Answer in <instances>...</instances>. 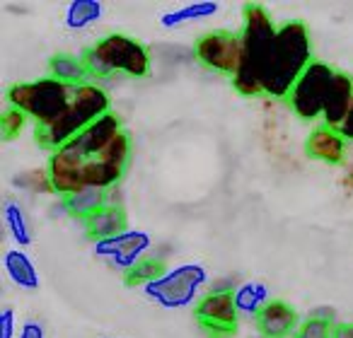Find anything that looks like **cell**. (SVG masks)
Masks as SVG:
<instances>
[{"instance_id": "1", "label": "cell", "mask_w": 353, "mask_h": 338, "mask_svg": "<svg viewBox=\"0 0 353 338\" xmlns=\"http://www.w3.org/2000/svg\"><path fill=\"white\" fill-rule=\"evenodd\" d=\"M131 157V138L112 112L88 131L51 152L46 165L54 191L61 198L78 189L119 187Z\"/></svg>"}, {"instance_id": "2", "label": "cell", "mask_w": 353, "mask_h": 338, "mask_svg": "<svg viewBox=\"0 0 353 338\" xmlns=\"http://www.w3.org/2000/svg\"><path fill=\"white\" fill-rule=\"evenodd\" d=\"M312 61V41L305 22L293 20L281 25L261 78V94L271 99H288Z\"/></svg>"}, {"instance_id": "3", "label": "cell", "mask_w": 353, "mask_h": 338, "mask_svg": "<svg viewBox=\"0 0 353 338\" xmlns=\"http://www.w3.org/2000/svg\"><path fill=\"white\" fill-rule=\"evenodd\" d=\"M279 27L274 25L269 10L261 6L245 8V22H242L240 41H242V61L240 70L232 78V87L245 97L261 94V78H264L266 61L274 49Z\"/></svg>"}, {"instance_id": "4", "label": "cell", "mask_w": 353, "mask_h": 338, "mask_svg": "<svg viewBox=\"0 0 353 338\" xmlns=\"http://www.w3.org/2000/svg\"><path fill=\"white\" fill-rule=\"evenodd\" d=\"M109 114V97L97 83H85L75 87L73 102L68 104L63 114L54 123L44 128H37V140L49 150H59L65 142L78 138L88 131L94 121Z\"/></svg>"}, {"instance_id": "5", "label": "cell", "mask_w": 353, "mask_h": 338, "mask_svg": "<svg viewBox=\"0 0 353 338\" xmlns=\"http://www.w3.org/2000/svg\"><path fill=\"white\" fill-rule=\"evenodd\" d=\"M85 65L92 78L128 75L145 78L150 73V54L141 41L126 34H107L85 51Z\"/></svg>"}, {"instance_id": "6", "label": "cell", "mask_w": 353, "mask_h": 338, "mask_svg": "<svg viewBox=\"0 0 353 338\" xmlns=\"http://www.w3.org/2000/svg\"><path fill=\"white\" fill-rule=\"evenodd\" d=\"M75 87L59 83L56 78H39L32 83H20L12 85L8 89L6 99L8 107L22 112L27 118L37 123V128H44L49 123H54L61 114L68 109V104L73 102Z\"/></svg>"}, {"instance_id": "7", "label": "cell", "mask_w": 353, "mask_h": 338, "mask_svg": "<svg viewBox=\"0 0 353 338\" xmlns=\"http://www.w3.org/2000/svg\"><path fill=\"white\" fill-rule=\"evenodd\" d=\"M203 285H208V271L201 264H182L167 268L157 280L143 288L148 299L165 309H184L199 302Z\"/></svg>"}, {"instance_id": "8", "label": "cell", "mask_w": 353, "mask_h": 338, "mask_svg": "<svg viewBox=\"0 0 353 338\" xmlns=\"http://www.w3.org/2000/svg\"><path fill=\"white\" fill-rule=\"evenodd\" d=\"M334 75H336V70L332 65L322 63V61H312L307 65V70L300 75V80L295 83L293 92L288 97V104L303 121L322 118Z\"/></svg>"}, {"instance_id": "9", "label": "cell", "mask_w": 353, "mask_h": 338, "mask_svg": "<svg viewBox=\"0 0 353 338\" xmlns=\"http://www.w3.org/2000/svg\"><path fill=\"white\" fill-rule=\"evenodd\" d=\"M152 249V237L143 230H126L117 237L94 242V254L107 261L112 268L131 273Z\"/></svg>"}, {"instance_id": "10", "label": "cell", "mask_w": 353, "mask_h": 338, "mask_svg": "<svg viewBox=\"0 0 353 338\" xmlns=\"http://www.w3.org/2000/svg\"><path fill=\"white\" fill-rule=\"evenodd\" d=\"M194 56L206 68L235 78L242 61L240 34H235V32H208L196 41Z\"/></svg>"}, {"instance_id": "11", "label": "cell", "mask_w": 353, "mask_h": 338, "mask_svg": "<svg viewBox=\"0 0 353 338\" xmlns=\"http://www.w3.org/2000/svg\"><path fill=\"white\" fill-rule=\"evenodd\" d=\"M194 314H196V321L201 324L203 331H208L216 338L235 331L237 317H240L232 293H206L196 302Z\"/></svg>"}, {"instance_id": "12", "label": "cell", "mask_w": 353, "mask_h": 338, "mask_svg": "<svg viewBox=\"0 0 353 338\" xmlns=\"http://www.w3.org/2000/svg\"><path fill=\"white\" fill-rule=\"evenodd\" d=\"M256 328L264 338H293L300 321L298 312L283 299H271L259 314H256Z\"/></svg>"}, {"instance_id": "13", "label": "cell", "mask_w": 353, "mask_h": 338, "mask_svg": "<svg viewBox=\"0 0 353 338\" xmlns=\"http://www.w3.org/2000/svg\"><path fill=\"white\" fill-rule=\"evenodd\" d=\"M351 109H353V78L336 70L327 94V104H324L322 123L329 128H341L346 123Z\"/></svg>"}, {"instance_id": "14", "label": "cell", "mask_w": 353, "mask_h": 338, "mask_svg": "<svg viewBox=\"0 0 353 338\" xmlns=\"http://www.w3.org/2000/svg\"><path fill=\"white\" fill-rule=\"evenodd\" d=\"M346 145L348 140L341 136L339 128H329V126H317L312 133L307 136L305 142V152H307L312 160L327 162V165H339L346 155Z\"/></svg>"}, {"instance_id": "15", "label": "cell", "mask_w": 353, "mask_h": 338, "mask_svg": "<svg viewBox=\"0 0 353 338\" xmlns=\"http://www.w3.org/2000/svg\"><path fill=\"white\" fill-rule=\"evenodd\" d=\"M63 206L68 215L85 222V220H90L94 213H99L102 208L109 206V189H94V187L78 189V191L63 196Z\"/></svg>"}, {"instance_id": "16", "label": "cell", "mask_w": 353, "mask_h": 338, "mask_svg": "<svg viewBox=\"0 0 353 338\" xmlns=\"http://www.w3.org/2000/svg\"><path fill=\"white\" fill-rule=\"evenodd\" d=\"M126 230H128L126 227V213H123L121 206H107L99 213H94L90 220H85V232H88V237L94 242L117 237Z\"/></svg>"}, {"instance_id": "17", "label": "cell", "mask_w": 353, "mask_h": 338, "mask_svg": "<svg viewBox=\"0 0 353 338\" xmlns=\"http://www.w3.org/2000/svg\"><path fill=\"white\" fill-rule=\"evenodd\" d=\"M6 271L10 280L22 290H37L39 288V273H37L34 261L22 249H8L6 251Z\"/></svg>"}, {"instance_id": "18", "label": "cell", "mask_w": 353, "mask_h": 338, "mask_svg": "<svg viewBox=\"0 0 353 338\" xmlns=\"http://www.w3.org/2000/svg\"><path fill=\"white\" fill-rule=\"evenodd\" d=\"M51 78H56L59 83L70 85V87H80V85L90 83V70L85 65L83 56H70V54H56L49 63Z\"/></svg>"}, {"instance_id": "19", "label": "cell", "mask_w": 353, "mask_h": 338, "mask_svg": "<svg viewBox=\"0 0 353 338\" xmlns=\"http://www.w3.org/2000/svg\"><path fill=\"white\" fill-rule=\"evenodd\" d=\"M232 299H235V307L240 314H247V317H254L271 302L269 288L264 283H256V280H250V283L237 285V290L232 293Z\"/></svg>"}, {"instance_id": "20", "label": "cell", "mask_w": 353, "mask_h": 338, "mask_svg": "<svg viewBox=\"0 0 353 338\" xmlns=\"http://www.w3.org/2000/svg\"><path fill=\"white\" fill-rule=\"evenodd\" d=\"M221 10L218 3L213 0H201V3H192V6H184V8H176L172 12H165L160 17V25L165 30H174V27H182L189 25V22H199V20H206V17H213L216 12Z\"/></svg>"}, {"instance_id": "21", "label": "cell", "mask_w": 353, "mask_h": 338, "mask_svg": "<svg viewBox=\"0 0 353 338\" xmlns=\"http://www.w3.org/2000/svg\"><path fill=\"white\" fill-rule=\"evenodd\" d=\"M3 218H6V227H8V232H10L12 242L17 244V249L30 246L32 230H30V222H27V215H25V211H22L20 203L8 201L6 208H3Z\"/></svg>"}, {"instance_id": "22", "label": "cell", "mask_w": 353, "mask_h": 338, "mask_svg": "<svg viewBox=\"0 0 353 338\" xmlns=\"http://www.w3.org/2000/svg\"><path fill=\"white\" fill-rule=\"evenodd\" d=\"M104 8L99 0H73L65 10V25L70 30H85L102 17Z\"/></svg>"}, {"instance_id": "23", "label": "cell", "mask_w": 353, "mask_h": 338, "mask_svg": "<svg viewBox=\"0 0 353 338\" xmlns=\"http://www.w3.org/2000/svg\"><path fill=\"white\" fill-rule=\"evenodd\" d=\"M165 271L167 268H165V264H162V259H157V256H148V259H143L141 264L131 271V273H126V283L128 285H143V288H145L148 283H152V280L160 278Z\"/></svg>"}, {"instance_id": "24", "label": "cell", "mask_w": 353, "mask_h": 338, "mask_svg": "<svg viewBox=\"0 0 353 338\" xmlns=\"http://www.w3.org/2000/svg\"><path fill=\"white\" fill-rule=\"evenodd\" d=\"M12 182H15L17 189H27V191H32V193H56L54 184H51V177H49V169H44V172H37V169L22 172V174H17Z\"/></svg>"}, {"instance_id": "25", "label": "cell", "mask_w": 353, "mask_h": 338, "mask_svg": "<svg viewBox=\"0 0 353 338\" xmlns=\"http://www.w3.org/2000/svg\"><path fill=\"white\" fill-rule=\"evenodd\" d=\"M27 121H30V118H27L22 112L8 107L6 112H3V126H0V128H3V138H6V140L17 138L22 133V128L27 126Z\"/></svg>"}, {"instance_id": "26", "label": "cell", "mask_w": 353, "mask_h": 338, "mask_svg": "<svg viewBox=\"0 0 353 338\" xmlns=\"http://www.w3.org/2000/svg\"><path fill=\"white\" fill-rule=\"evenodd\" d=\"M334 326L332 324L317 321V319H303V324L298 326V331L293 333V338H332Z\"/></svg>"}, {"instance_id": "27", "label": "cell", "mask_w": 353, "mask_h": 338, "mask_svg": "<svg viewBox=\"0 0 353 338\" xmlns=\"http://www.w3.org/2000/svg\"><path fill=\"white\" fill-rule=\"evenodd\" d=\"M0 338H17L15 336V312L6 307L0 312Z\"/></svg>"}, {"instance_id": "28", "label": "cell", "mask_w": 353, "mask_h": 338, "mask_svg": "<svg viewBox=\"0 0 353 338\" xmlns=\"http://www.w3.org/2000/svg\"><path fill=\"white\" fill-rule=\"evenodd\" d=\"M310 319H317V321H324V324H332V326H336V309L334 307H317L310 312Z\"/></svg>"}, {"instance_id": "29", "label": "cell", "mask_w": 353, "mask_h": 338, "mask_svg": "<svg viewBox=\"0 0 353 338\" xmlns=\"http://www.w3.org/2000/svg\"><path fill=\"white\" fill-rule=\"evenodd\" d=\"M17 338H46L44 333V326L37 321H27L25 326L20 328V333H17Z\"/></svg>"}, {"instance_id": "30", "label": "cell", "mask_w": 353, "mask_h": 338, "mask_svg": "<svg viewBox=\"0 0 353 338\" xmlns=\"http://www.w3.org/2000/svg\"><path fill=\"white\" fill-rule=\"evenodd\" d=\"M235 280L232 278H218L216 283H211V290L208 293H235Z\"/></svg>"}, {"instance_id": "31", "label": "cell", "mask_w": 353, "mask_h": 338, "mask_svg": "<svg viewBox=\"0 0 353 338\" xmlns=\"http://www.w3.org/2000/svg\"><path fill=\"white\" fill-rule=\"evenodd\" d=\"M332 338H353V324H336Z\"/></svg>"}, {"instance_id": "32", "label": "cell", "mask_w": 353, "mask_h": 338, "mask_svg": "<svg viewBox=\"0 0 353 338\" xmlns=\"http://www.w3.org/2000/svg\"><path fill=\"white\" fill-rule=\"evenodd\" d=\"M339 131H341V136L346 138V140H351V142H353V109H351V114H348L346 123H343V126L339 128Z\"/></svg>"}, {"instance_id": "33", "label": "cell", "mask_w": 353, "mask_h": 338, "mask_svg": "<svg viewBox=\"0 0 353 338\" xmlns=\"http://www.w3.org/2000/svg\"><path fill=\"white\" fill-rule=\"evenodd\" d=\"M343 184H346L348 189H353V172H351V174H346V177H343Z\"/></svg>"}]
</instances>
